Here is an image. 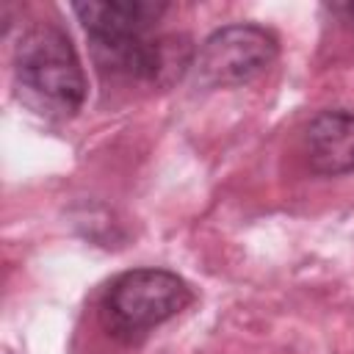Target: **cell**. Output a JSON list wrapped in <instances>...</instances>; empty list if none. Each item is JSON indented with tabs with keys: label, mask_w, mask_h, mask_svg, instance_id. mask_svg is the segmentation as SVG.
Wrapping results in <instances>:
<instances>
[{
	"label": "cell",
	"mask_w": 354,
	"mask_h": 354,
	"mask_svg": "<svg viewBox=\"0 0 354 354\" xmlns=\"http://www.w3.org/2000/svg\"><path fill=\"white\" fill-rule=\"evenodd\" d=\"M86 28L94 66L102 77L122 83H160L191 66L188 47L169 36H155V25L169 11L152 0H88L75 3Z\"/></svg>",
	"instance_id": "6da1fadb"
},
{
	"label": "cell",
	"mask_w": 354,
	"mask_h": 354,
	"mask_svg": "<svg viewBox=\"0 0 354 354\" xmlns=\"http://www.w3.org/2000/svg\"><path fill=\"white\" fill-rule=\"evenodd\" d=\"M17 97L39 116L69 119L86 100V72L69 33L55 22H33L14 47Z\"/></svg>",
	"instance_id": "7a4b0ae2"
},
{
	"label": "cell",
	"mask_w": 354,
	"mask_h": 354,
	"mask_svg": "<svg viewBox=\"0 0 354 354\" xmlns=\"http://www.w3.org/2000/svg\"><path fill=\"white\" fill-rule=\"evenodd\" d=\"M194 301L191 285L169 268H130L111 279L100 299V318L108 335L136 343L155 326L171 321Z\"/></svg>",
	"instance_id": "3957f363"
},
{
	"label": "cell",
	"mask_w": 354,
	"mask_h": 354,
	"mask_svg": "<svg viewBox=\"0 0 354 354\" xmlns=\"http://www.w3.org/2000/svg\"><path fill=\"white\" fill-rule=\"evenodd\" d=\"M279 55L277 36L254 22H232L213 30L191 66L205 88H232L260 77Z\"/></svg>",
	"instance_id": "277c9868"
},
{
	"label": "cell",
	"mask_w": 354,
	"mask_h": 354,
	"mask_svg": "<svg viewBox=\"0 0 354 354\" xmlns=\"http://www.w3.org/2000/svg\"><path fill=\"white\" fill-rule=\"evenodd\" d=\"M301 155L315 174L354 171V111H321L301 133Z\"/></svg>",
	"instance_id": "5b68a950"
}]
</instances>
